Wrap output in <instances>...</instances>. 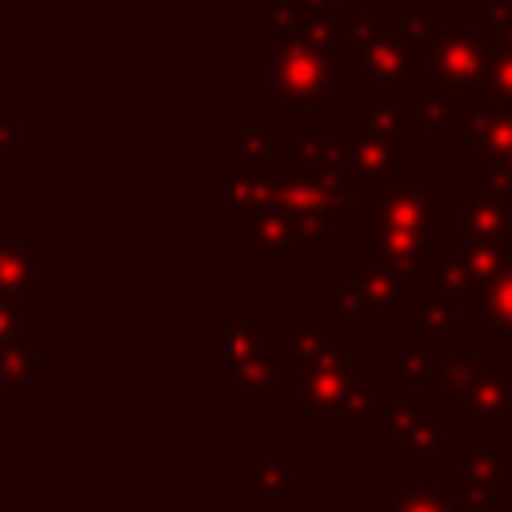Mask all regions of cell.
Returning a JSON list of instances; mask_svg holds the SVG:
<instances>
[{
  "label": "cell",
  "instance_id": "16",
  "mask_svg": "<svg viewBox=\"0 0 512 512\" xmlns=\"http://www.w3.org/2000/svg\"><path fill=\"white\" fill-rule=\"evenodd\" d=\"M276 200V160H228L224 156V180H220V216L224 224H244L252 212L268 208Z\"/></svg>",
  "mask_w": 512,
  "mask_h": 512
},
{
  "label": "cell",
  "instance_id": "5",
  "mask_svg": "<svg viewBox=\"0 0 512 512\" xmlns=\"http://www.w3.org/2000/svg\"><path fill=\"white\" fill-rule=\"evenodd\" d=\"M296 408L292 420L300 428L320 424H372L376 412V388H372V356L368 352H336L312 372L296 376L292 388Z\"/></svg>",
  "mask_w": 512,
  "mask_h": 512
},
{
  "label": "cell",
  "instance_id": "33",
  "mask_svg": "<svg viewBox=\"0 0 512 512\" xmlns=\"http://www.w3.org/2000/svg\"><path fill=\"white\" fill-rule=\"evenodd\" d=\"M20 144V124L8 116L4 100H0V148H16Z\"/></svg>",
  "mask_w": 512,
  "mask_h": 512
},
{
  "label": "cell",
  "instance_id": "32",
  "mask_svg": "<svg viewBox=\"0 0 512 512\" xmlns=\"http://www.w3.org/2000/svg\"><path fill=\"white\" fill-rule=\"evenodd\" d=\"M476 168H480L484 184L512 192V148H504V152H496V156H480Z\"/></svg>",
  "mask_w": 512,
  "mask_h": 512
},
{
  "label": "cell",
  "instance_id": "9",
  "mask_svg": "<svg viewBox=\"0 0 512 512\" xmlns=\"http://www.w3.org/2000/svg\"><path fill=\"white\" fill-rule=\"evenodd\" d=\"M320 244L308 240V232L300 228V220L276 204L252 212L240 224V256L248 264H308L316 256Z\"/></svg>",
  "mask_w": 512,
  "mask_h": 512
},
{
  "label": "cell",
  "instance_id": "1",
  "mask_svg": "<svg viewBox=\"0 0 512 512\" xmlns=\"http://www.w3.org/2000/svg\"><path fill=\"white\" fill-rule=\"evenodd\" d=\"M260 8V100L276 104V116H332V88L340 80L332 8L316 0H260Z\"/></svg>",
  "mask_w": 512,
  "mask_h": 512
},
{
  "label": "cell",
  "instance_id": "2",
  "mask_svg": "<svg viewBox=\"0 0 512 512\" xmlns=\"http://www.w3.org/2000/svg\"><path fill=\"white\" fill-rule=\"evenodd\" d=\"M368 256L424 280L432 252L444 244L448 232V208L440 188L424 180L416 168H400L384 188L368 196Z\"/></svg>",
  "mask_w": 512,
  "mask_h": 512
},
{
  "label": "cell",
  "instance_id": "22",
  "mask_svg": "<svg viewBox=\"0 0 512 512\" xmlns=\"http://www.w3.org/2000/svg\"><path fill=\"white\" fill-rule=\"evenodd\" d=\"M440 368H444V344L440 348H420V344H404L396 352L384 356V372H388V388L392 392H408L428 400L440 384Z\"/></svg>",
  "mask_w": 512,
  "mask_h": 512
},
{
  "label": "cell",
  "instance_id": "36",
  "mask_svg": "<svg viewBox=\"0 0 512 512\" xmlns=\"http://www.w3.org/2000/svg\"><path fill=\"white\" fill-rule=\"evenodd\" d=\"M0 512H20V504L8 500V488H4V484H0Z\"/></svg>",
  "mask_w": 512,
  "mask_h": 512
},
{
  "label": "cell",
  "instance_id": "26",
  "mask_svg": "<svg viewBox=\"0 0 512 512\" xmlns=\"http://www.w3.org/2000/svg\"><path fill=\"white\" fill-rule=\"evenodd\" d=\"M276 136H280V120L276 116L248 112L240 120V128L224 136V156L228 160H260V164H272L276 160Z\"/></svg>",
  "mask_w": 512,
  "mask_h": 512
},
{
  "label": "cell",
  "instance_id": "29",
  "mask_svg": "<svg viewBox=\"0 0 512 512\" xmlns=\"http://www.w3.org/2000/svg\"><path fill=\"white\" fill-rule=\"evenodd\" d=\"M460 108H464L460 96L436 92V88H420V96H416L420 136H452L460 128Z\"/></svg>",
  "mask_w": 512,
  "mask_h": 512
},
{
  "label": "cell",
  "instance_id": "12",
  "mask_svg": "<svg viewBox=\"0 0 512 512\" xmlns=\"http://www.w3.org/2000/svg\"><path fill=\"white\" fill-rule=\"evenodd\" d=\"M504 252L492 248V244H476V240H444L432 260H428V280H436L444 292H452L456 300L460 296H480L492 276L504 268Z\"/></svg>",
  "mask_w": 512,
  "mask_h": 512
},
{
  "label": "cell",
  "instance_id": "20",
  "mask_svg": "<svg viewBox=\"0 0 512 512\" xmlns=\"http://www.w3.org/2000/svg\"><path fill=\"white\" fill-rule=\"evenodd\" d=\"M240 492L244 500H296V472L276 440H260L256 456L244 460Z\"/></svg>",
  "mask_w": 512,
  "mask_h": 512
},
{
  "label": "cell",
  "instance_id": "11",
  "mask_svg": "<svg viewBox=\"0 0 512 512\" xmlns=\"http://www.w3.org/2000/svg\"><path fill=\"white\" fill-rule=\"evenodd\" d=\"M448 224L456 228L460 240L492 244L508 256L512 248V192L492 188V184H472L456 192V204L448 208Z\"/></svg>",
  "mask_w": 512,
  "mask_h": 512
},
{
  "label": "cell",
  "instance_id": "3",
  "mask_svg": "<svg viewBox=\"0 0 512 512\" xmlns=\"http://www.w3.org/2000/svg\"><path fill=\"white\" fill-rule=\"evenodd\" d=\"M384 4L332 12L336 76L364 80L372 96H404L424 72V52L388 20Z\"/></svg>",
  "mask_w": 512,
  "mask_h": 512
},
{
  "label": "cell",
  "instance_id": "35",
  "mask_svg": "<svg viewBox=\"0 0 512 512\" xmlns=\"http://www.w3.org/2000/svg\"><path fill=\"white\" fill-rule=\"evenodd\" d=\"M316 4L340 12V8H376V4H384V0H316Z\"/></svg>",
  "mask_w": 512,
  "mask_h": 512
},
{
  "label": "cell",
  "instance_id": "37",
  "mask_svg": "<svg viewBox=\"0 0 512 512\" xmlns=\"http://www.w3.org/2000/svg\"><path fill=\"white\" fill-rule=\"evenodd\" d=\"M0 200H4V176H0Z\"/></svg>",
  "mask_w": 512,
  "mask_h": 512
},
{
  "label": "cell",
  "instance_id": "8",
  "mask_svg": "<svg viewBox=\"0 0 512 512\" xmlns=\"http://www.w3.org/2000/svg\"><path fill=\"white\" fill-rule=\"evenodd\" d=\"M416 288H420V280H412L372 256H360L348 264L344 276H336L328 284V296H332L336 316L360 320V316H404L416 300Z\"/></svg>",
  "mask_w": 512,
  "mask_h": 512
},
{
  "label": "cell",
  "instance_id": "27",
  "mask_svg": "<svg viewBox=\"0 0 512 512\" xmlns=\"http://www.w3.org/2000/svg\"><path fill=\"white\" fill-rule=\"evenodd\" d=\"M36 348L0 344V404H20L28 388H36Z\"/></svg>",
  "mask_w": 512,
  "mask_h": 512
},
{
  "label": "cell",
  "instance_id": "18",
  "mask_svg": "<svg viewBox=\"0 0 512 512\" xmlns=\"http://www.w3.org/2000/svg\"><path fill=\"white\" fill-rule=\"evenodd\" d=\"M404 320V344H420V348H440L456 336V324H460V308H456V296L444 292L436 280H420L416 288V300L412 308L400 316Z\"/></svg>",
  "mask_w": 512,
  "mask_h": 512
},
{
  "label": "cell",
  "instance_id": "28",
  "mask_svg": "<svg viewBox=\"0 0 512 512\" xmlns=\"http://www.w3.org/2000/svg\"><path fill=\"white\" fill-rule=\"evenodd\" d=\"M476 300V336H496L504 324H512V260H504V268Z\"/></svg>",
  "mask_w": 512,
  "mask_h": 512
},
{
  "label": "cell",
  "instance_id": "10",
  "mask_svg": "<svg viewBox=\"0 0 512 512\" xmlns=\"http://www.w3.org/2000/svg\"><path fill=\"white\" fill-rule=\"evenodd\" d=\"M456 448H460L456 488H460V500L468 508L496 512L504 500H512V440H500L488 448L456 440Z\"/></svg>",
  "mask_w": 512,
  "mask_h": 512
},
{
  "label": "cell",
  "instance_id": "14",
  "mask_svg": "<svg viewBox=\"0 0 512 512\" xmlns=\"http://www.w3.org/2000/svg\"><path fill=\"white\" fill-rule=\"evenodd\" d=\"M280 328H284V352H288V372L292 380L312 372L316 364H324L328 356L352 348L348 344V332H352V320L328 312V316H280ZM292 388V384H288Z\"/></svg>",
  "mask_w": 512,
  "mask_h": 512
},
{
  "label": "cell",
  "instance_id": "6",
  "mask_svg": "<svg viewBox=\"0 0 512 512\" xmlns=\"http://www.w3.org/2000/svg\"><path fill=\"white\" fill-rule=\"evenodd\" d=\"M372 424L384 428V456L392 464L412 460V456H440L460 440V424L444 416L440 404L392 392L388 384L376 388V412Z\"/></svg>",
  "mask_w": 512,
  "mask_h": 512
},
{
  "label": "cell",
  "instance_id": "7",
  "mask_svg": "<svg viewBox=\"0 0 512 512\" xmlns=\"http://www.w3.org/2000/svg\"><path fill=\"white\" fill-rule=\"evenodd\" d=\"M484 52H488V32L480 24H448L440 16L428 28V36H424L420 88L452 92L460 100L480 96V84H484Z\"/></svg>",
  "mask_w": 512,
  "mask_h": 512
},
{
  "label": "cell",
  "instance_id": "34",
  "mask_svg": "<svg viewBox=\"0 0 512 512\" xmlns=\"http://www.w3.org/2000/svg\"><path fill=\"white\" fill-rule=\"evenodd\" d=\"M492 340H496V348H492V352H496V356H500V360L512 368V324H504V328H500Z\"/></svg>",
  "mask_w": 512,
  "mask_h": 512
},
{
  "label": "cell",
  "instance_id": "21",
  "mask_svg": "<svg viewBox=\"0 0 512 512\" xmlns=\"http://www.w3.org/2000/svg\"><path fill=\"white\" fill-rule=\"evenodd\" d=\"M0 296L36 304L40 300V248L20 228H0Z\"/></svg>",
  "mask_w": 512,
  "mask_h": 512
},
{
  "label": "cell",
  "instance_id": "24",
  "mask_svg": "<svg viewBox=\"0 0 512 512\" xmlns=\"http://www.w3.org/2000/svg\"><path fill=\"white\" fill-rule=\"evenodd\" d=\"M344 152L340 136H320V132H280L276 136V164L288 168H316V172H336Z\"/></svg>",
  "mask_w": 512,
  "mask_h": 512
},
{
  "label": "cell",
  "instance_id": "15",
  "mask_svg": "<svg viewBox=\"0 0 512 512\" xmlns=\"http://www.w3.org/2000/svg\"><path fill=\"white\" fill-rule=\"evenodd\" d=\"M456 424L472 428V424H512V368L496 356V352H480L468 392L456 408Z\"/></svg>",
  "mask_w": 512,
  "mask_h": 512
},
{
  "label": "cell",
  "instance_id": "17",
  "mask_svg": "<svg viewBox=\"0 0 512 512\" xmlns=\"http://www.w3.org/2000/svg\"><path fill=\"white\" fill-rule=\"evenodd\" d=\"M460 156H496L512 148V108L488 100V96H468L460 108V128L452 132Z\"/></svg>",
  "mask_w": 512,
  "mask_h": 512
},
{
  "label": "cell",
  "instance_id": "19",
  "mask_svg": "<svg viewBox=\"0 0 512 512\" xmlns=\"http://www.w3.org/2000/svg\"><path fill=\"white\" fill-rule=\"evenodd\" d=\"M348 112V132H388V136H420V116H416V96H352L344 104Z\"/></svg>",
  "mask_w": 512,
  "mask_h": 512
},
{
  "label": "cell",
  "instance_id": "13",
  "mask_svg": "<svg viewBox=\"0 0 512 512\" xmlns=\"http://www.w3.org/2000/svg\"><path fill=\"white\" fill-rule=\"evenodd\" d=\"M404 148H408L404 136H388V132H348L344 152H340V164H336V176H340L344 184H352V188L376 192V188H384V184L404 168Z\"/></svg>",
  "mask_w": 512,
  "mask_h": 512
},
{
  "label": "cell",
  "instance_id": "25",
  "mask_svg": "<svg viewBox=\"0 0 512 512\" xmlns=\"http://www.w3.org/2000/svg\"><path fill=\"white\" fill-rule=\"evenodd\" d=\"M476 356H480V344H476V336H452L448 344H444V368H440V384H436V404L448 412H456L460 408V400H464V392H468V380H472V368H476Z\"/></svg>",
  "mask_w": 512,
  "mask_h": 512
},
{
  "label": "cell",
  "instance_id": "4",
  "mask_svg": "<svg viewBox=\"0 0 512 512\" xmlns=\"http://www.w3.org/2000/svg\"><path fill=\"white\" fill-rule=\"evenodd\" d=\"M220 380L244 408H276L292 384L280 316L220 320Z\"/></svg>",
  "mask_w": 512,
  "mask_h": 512
},
{
  "label": "cell",
  "instance_id": "30",
  "mask_svg": "<svg viewBox=\"0 0 512 512\" xmlns=\"http://www.w3.org/2000/svg\"><path fill=\"white\" fill-rule=\"evenodd\" d=\"M480 96L512 108V44L492 40L488 36V52H484V84Z\"/></svg>",
  "mask_w": 512,
  "mask_h": 512
},
{
  "label": "cell",
  "instance_id": "31",
  "mask_svg": "<svg viewBox=\"0 0 512 512\" xmlns=\"http://www.w3.org/2000/svg\"><path fill=\"white\" fill-rule=\"evenodd\" d=\"M480 4V28L492 40L512 44V0H476Z\"/></svg>",
  "mask_w": 512,
  "mask_h": 512
},
{
  "label": "cell",
  "instance_id": "38",
  "mask_svg": "<svg viewBox=\"0 0 512 512\" xmlns=\"http://www.w3.org/2000/svg\"><path fill=\"white\" fill-rule=\"evenodd\" d=\"M508 260H512V248H508Z\"/></svg>",
  "mask_w": 512,
  "mask_h": 512
},
{
  "label": "cell",
  "instance_id": "23",
  "mask_svg": "<svg viewBox=\"0 0 512 512\" xmlns=\"http://www.w3.org/2000/svg\"><path fill=\"white\" fill-rule=\"evenodd\" d=\"M384 512H484V508H468L460 500V488L452 476V480H436V484L388 480L384 484Z\"/></svg>",
  "mask_w": 512,
  "mask_h": 512
}]
</instances>
